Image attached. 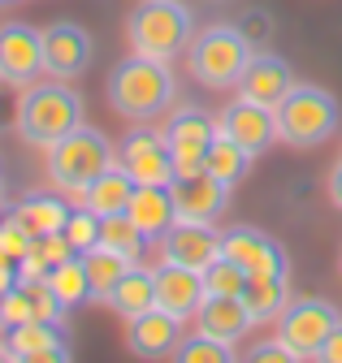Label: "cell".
<instances>
[{"label": "cell", "mask_w": 342, "mask_h": 363, "mask_svg": "<svg viewBox=\"0 0 342 363\" xmlns=\"http://www.w3.org/2000/svg\"><path fill=\"white\" fill-rule=\"evenodd\" d=\"M13 216L22 220V230L31 238H48V234H61L65 230V220H70V208L57 199V195H26Z\"/></svg>", "instance_id": "obj_25"}, {"label": "cell", "mask_w": 342, "mask_h": 363, "mask_svg": "<svg viewBox=\"0 0 342 363\" xmlns=\"http://www.w3.org/2000/svg\"><path fill=\"white\" fill-rule=\"evenodd\" d=\"M44 74V35L26 22H5L0 26V82L9 86H31Z\"/></svg>", "instance_id": "obj_12"}, {"label": "cell", "mask_w": 342, "mask_h": 363, "mask_svg": "<svg viewBox=\"0 0 342 363\" xmlns=\"http://www.w3.org/2000/svg\"><path fill=\"white\" fill-rule=\"evenodd\" d=\"M251 52L255 48L243 39L238 26H208V30H195V39H191L187 69L208 91H230V86H238Z\"/></svg>", "instance_id": "obj_5"}, {"label": "cell", "mask_w": 342, "mask_h": 363, "mask_svg": "<svg viewBox=\"0 0 342 363\" xmlns=\"http://www.w3.org/2000/svg\"><path fill=\"white\" fill-rule=\"evenodd\" d=\"M251 315H247V307H243V298H234V294H208L204 303H199V311H195V329L199 333H208V337H217V342H238L243 333H251Z\"/></svg>", "instance_id": "obj_20"}, {"label": "cell", "mask_w": 342, "mask_h": 363, "mask_svg": "<svg viewBox=\"0 0 342 363\" xmlns=\"http://www.w3.org/2000/svg\"><path fill=\"white\" fill-rule=\"evenodd\" d=\"M0 359H9V325L0 320Z\"/></svg>", "instance_id": "obj_40"}, {"label": "cell", "mask_w": 342, "mask_h": 363, "mask_svg": "<svg viewBox=\"0 0 342 363\" xmlns=\"http://www.w3.org/2000/svg\"><path fill=\"white\" fill-rule=\"evenodd\" d=\"M316 359H321V363H342V320L333 325V333L325 337V346H321Z\"/></svg>", "instance_id": "obj_37"}, {"label": "cell", "mask_w": 342, "mask_h": 363, "mask_svg": "<svg viewBox=\"0 0 342 363\" xmlns=\"http://www.w3.org/2000/svg\"><path fill=\"white\" fill-rule=\"evenodd\" d=\"M174 359L178 363H234V346L208 337V333H195V337H182L178 342Z\"/></svg>", "instance_id": "obj_31"}, {"label": "cell", "mask_w": 342, "mask_h": 363, "mask_svg": "<svg viewBox=\"0 0 342 363\" xmlns=\"http://www.w3.org/2000/svg\"><path fill=\"white\" fill-rule=\"evenodd\" d=\"M338 100L329 96L325 86H312V82H294L286 91V100L277 104V139L286 147H321L329 134L338 130Z\"/></svg>", "instance_id": "obj_6"}, {"label": "cell", "mask_w": 342, "mask_h": 363, "mask_svg": "<svg viewBox=\"0 0 342 363\" xmlns=\"http://www.w3.org/2000/svg\"><path fill=\"white\" fill-rule=\"evenodd\" d=\"M109 164H117V147L109 143L104 130H96L87 121L48 147V177L65 195H82Z\"/></svg>", "instance_id": "obj_4"}, {"label": "cell", "mask_w": 342, "mask_h": 363, "mask_svg": "<svg viewBox=\"0 0 342 363\" xmlns=\"http://www.w3.org/2000/svg\"><path fill=\"white\" fill-rule=\"evenodd\" d=\"M0 320H5L9 329L35 320V303H31V290H26V286H13L5 298H0Z\"/></svg>", "instance_id": "obj_34"}, {"label": "cell", "mask_w": 342, "mask_h": 363, "mask_svg": "<svg viewBox=\"0 0 342 363\" xmlns=\"http://www.w3.org/2000/svg\"><path fill=\"white\" fill-rule=\"evenodd\" d=\"M217 134L234 139L238 147H247L251 156H265L277 143V108L255 104V100H230L217 117Z\"/></svg>", "instance_id": "obj_11"}, {"label": "cell", "mask_w": 342, "mask_h": 363, "mask_svg": "<svg viewBox=\"0 0 342 363\" xmlns=\"http://www.w3.org/2000/svg\"><path fill=\"white\" fill-rule=\"evenodd\" d=\"M338 272H342V255H338Z\"/></svg>", "instance_id": "obj_42"}, {"label": "cell", "mask_w": 342, "mask_h": 363, "mask_svg": "<svg viewBox=\"0 0 342 363\" xmlns=\"http://www.w3.org/2000/svg\"><path fill=\"white\" fill-rule=\"evenodd\" d=\"M221 255V234L212 220H174L160 234V264H182V268H208Z\"/></svg>", "instance_id": "obj_13"}, {"label": "cell", "mask_w": 342, "mask_h": 363, "mask_svg": "<svg viewBox=\"0 0 342 363\" xmlns=\"http://www.w3.org/2000/svg\"><path fill=\"white\" fill-rule=\"evenodd\" d=\"M100 247H109V251H117L121 259H139L143 255V247H148V238L139 234V225L126 216V212H117V216H100Z\"/></svg>", "instance_id": "obj_29"}, {"label": "cell", "mask_w": 342, "mask_h": 363, "mask_svg": "<svg viewBox=\"0 0 342 363\" xmlns=\"http://www.w3.org/2000/svg\"><path fill=\"white\" fill-rule=\"evenodd\" d=\"M0 5H18V0H0Z\"/></svg>", "instance_id": "obj_41"}, {"label": "cell", "mask_w": 342, "mask_h": 363, "mask_svg": "<svg viewBox=\"0 0 342 363\" xmlns=\"http://www.w3.org/2000/svg\"><path fill=\"white\" fill-rule=\"evenodd\" d=\"M243 307H247V315L255 325H277V315L290 307V281H286V272L282 277H247V286H243Z\"/></svg>", "instance_id": "obj_24"}, {"label": "cell", "mask_w": 342, "mask_h": 363, "mask_svg": "<svg viewBox=\"0 0 342 363\" xmlns=\"http://www.w3.org/2000/svg\"><path fill=\"white\" fill-rule=\"evenodd\" d=\"M290 86H294V69H290V61L277 57V52H269V48H255L234 91H238L243 100H255V104L277 108V104L286 100V91H290Z\"/></svg>", "instance_id": "obj_14"}, {"label": "cell", "mask_w": 342, "mask_h": 363, "mask_svg": "<svg viewBox=\"0 0 342 363\" xmlns=\"http://www.w3.org/2000/svg\"><path fill=\"white\" fill-rule=\"evenodd\" d=\"M165 139H169V152H174V177L204 173L208 143L217 139V117H208L199 104H182V108H174V117H169Z\"/></svg>", "instance_id": "obj_9"}, {"label": "cell", "mask_w": 342, "mask_h": 363, "mask_svg": "<svg viewBox=\"0 0 342 363\" xmlns=\"http://www.w3.org/2000/svg\"><path fill=\"white\" fill-rule=\"evenodd\" d=\"M135 186L139 182L126 173L121 164H109L87 191H82L78 199H82V208H92L96 216H117V212H126L131 208V195H135Z\"/></svg>", "instance_id": "obj_23"}, {"label": "cell", "mask_w": 342, "mask_h": 363, "mask_svg": "<svg viewBox=\"0 0 342 363\" xmlns=\"http://www.w3.org/2000/svg\"><path fill=\"white\" fill-rule=\"evenodd\" d=\"M44 281H48V290H53L70 311L92 298V281H87V264H82V255H70V259L53 264Z\"/></svg>", "instance_id": "obj_27"}, {"label": "cell", "mask_w": 342, "mask_h": 363, "mask_svg": "<svg viewBox=\"0 0 342 363\" xmlns=\"http://www.w3.org/2000/svg\"><path fill=\"white\" fill-rule=\"evenodd\" d=\"M121 320H135V315H143V311H152L156 307V268H143L139 259L121 272V281L109 290V298H104Z\"/></svg>", "instance_id": "obj_22"}, {"label": "cell", "mask_w": 342, "mask_h": 363, "mask_svg": "<svg viewBox=\"0 0 342 363\" xmlns=\"http://www.w3.org/2000/svg\"><path fill=\"white\" fill-rule=\"evenodd\" d=\"M13 286H18V264L0 255V298H5V294H9Z\"/></svg>", "instance_id": "obj_39"}, {"label": "cell", "mask_w": 342, "mask_h": 363, "mask_svg": "<svg viewBox=\"0 0 342 363\" xmlns=\"http://www.w3.org/2000/svg\"><path fill=\"white\" fill-rule=\"evenodd\" d=\"M199 277H204V294H234L238 298L243 286H247V268L226 259V255H217L208 268H199Z\"/></svg>", "instance_id": "obj_30"}, {"label": "cell", "mask_w": 342, "mask_h": 363, "mask_svg": "<svg viewBox=\"0 0 342 363\" xmlns=\"http://www.w3.org/2000/svg\"><path fill=\"white\" fill-rule=\"evenodd\" d=\"M39 35H44V74L48 78L74 82V78H82V74L92 69L96 39H92L87 26H78V22H53Z\"/></svg>", "instance_id": "obj_10"}, {"label": "cell", "mask_w": 342, "mask_h": 363, "mask_svg": "<svg viewBox=\"0 0 342 363\" xmlns=\"http://www.w3.org/2000/svg\"><path fill=\"white\" fill-rule=\"evenodd\" d=\"M126 39L131 52L169 65L174 57H187L195 39V13L182 0H139L135 13L126 18Z\"/></svg>", "instance_id": "obj_3"}, {"label": "cell", "mask_w": 342, "mask_h": 363, "mask_svg": "<svg viewBox=\"0 0 342 363\" xmlns=\"http://www.w3.org/2000/svg\"><path fill=\"white\" fill-rule=\"evenodd\" d=\"M174 100H178V82H174V74H169L165 61L131 52L109 74V108L121 121H135V125L156 121V117H165L174 108Z\"/></svg>", "instance_id": "obj_1"}, {"label": "cell", "mask_w": 342, "mask_h": 363, "mask_svg": "<svg viewBox=\"0 0 342 363\" xmlns=\"http://www.w3.org/2000/svg\"><path fill=\"white\" fill-rule=\"evenodd\" d=\"M174 208L178 220H217L230 208V191L226 182H217L212 173H191V177H174Z\"/></svg>", "instance_id": "obj_16"}, {"label": "cell", "mask_w": 342, "mask_h": 363, "mask_svg": "<svg viewBox=\"0 0 342 363\" xmlns=\"http://www.w3.org/2000/svg\"><path fill=\"white\" fill-rule=\"evenodd\" d=\"M247 359H251V363H299V359H294V350H290L282 337H273V342H260V346H251V350H247Z\"/></svg>", "instance_id": "obj_36"}, {"label": "cell", "mask_w": 342, "mask_h": 363, "mask_svg": "<svg viewBox=\"0 0 342 363\" xmlns=\"http://www.w3.org/2000/svg\"><path fill=\"white\" fill-rule=\"evenodd\" d=\"M126 216H131L139 225V234L148 242H160V234L169 230V225L178 220V208H174V191L169 186H135L131 195V208H126Z\"/></svg>", "instance_id": "obj_21"}, {"label": "cell", "mask_w": 342, "mask_h": 363, "mask_svg": "<svg viewBox=\"0 0 342 363\" xmlns=\"http://www.w3.org/2000/svg\"><path fill=\"white\" fill-rule=\"evenodd\" d=\"M82 264H87V281H92V298H109V290L121 281V272L131 268V259H121L117 251H109V247H92V251H82Z\"/></svg>", "instance_id": "obj_28"}, {"label": "cell", "mask_w": 342, "mask_h": 363, "mask_svg": "<svg viewBox=\"0 0 342 363\" xmlns=\"http://www.w3.org/2000/svg\"><path fill=\"white\" fill-rule=\"evenodd\" d=\"M342 320V315L333 311V303L325 298H290V307L277 315V337L294 350V359L304 363V359H316L325 337L333 333V325Z\"/></svg>", "instance_id": "obj_8"}, {"label": "cell", "mask_w": 342, "mask_h": 363, "mask_svg": "<svg viewBox=\"0 0 342 363\" xmlns=\"http://www.w3.org/2000/svg\"><path fill=\"white\" fill-rule=\"evenodd\" d=\"M61 234H65L70 247L82 255V251H92V247L100 242V216H96L92 208H78V212H70V220H65Z\"/></svg>", "instance_id": "obj_32"}, {"label": "cell", "mask_w": 342, "mask_h": 363, "mask_svg": "<svg viewBox=\"0 0 342 363\" xmlns=\"http://www.w3.org/2000/svg\"><path fill=\"white\" fill-rule=\"evenodd\" d=\"M251 152L238 147L234 139H226V134H217V139L208 143V156H204V173H212L217 182H226V186H238V182L251 173Z\"/></svg>", "instance_id": "obj_26"}, {"label": "cell", "mask_w": 342, "mask_h": 363, "mask_svg": "<svg viewBox=\"0 0 342 363\" xmlns=\"http://www.w3.org/2000/svg\"><path fill=\"white\" fill-rule=\"evenodd\" d=\"M238 30H243V39L251 43V48H265L269 35H273V18H269L265 9H247V13L238 18Z\"/></svg>", "instance_id": "obj_35"}, {"label": "cell", "mask_w": 342, "mask_h": 363, "mask_svg": "<svg viewBox=\"0 0 342 363\" xmlns=\"http://www.w3.org/2000/svg\"><path fill=\"white\" fill-rule=\"evenodd\" d=\"M204 277L199 268H182V264H160L156 268V307L178 315V320H195V311L204 303Z\"/></svg>", "instance_id": "obj_17"}, {"label": "cell", "mask_w": 342, "mask_h": 363, "mask_svg": "<svg viewBox=\"0 0 342 363\" xmlns=\"http://www.w3.org/2000/svg\"><path fill=\"white\" fill-rule=\"evenodd\" d=\"M221 255L243 264L247 277H282V272H286V251L269 234L251 230V225H238V230L221 234Z\"/></svg>", "instance_id": "obj_15"}, {"label": "cell", "mask_w": 342, "mask_h": 363, "mask_svg": "<svg viewBox=\"0 0 342 363\" xmlns=\"http://www.w3.org/2000/svg\"><path fill=\"white\" fill-rule=\"evenodd\" d=\"M31 247H35V238H31V234L22 230V220H18V216L9 212L5 220H0V255L18 264V259H22V255L31 251Z\"/></svg>", "instance_id": "obj_33"}, {"label": "cell", "mask_w": 342, "mask_h": 363, "mask_svg": "<svg viewBox=\"0 0 342 363\" xmlns=\"http://www.w3.org/2000/svg\"><path fill=\"white\" fill-rule=\"evenodd\" d=\"M117 164L131 173L139 186H174V152H169L165 130L131 125L126 139L117 143Z\"/></svg>", "instance_id": "obj_7"}, {"label": "cell", "mask_w": 342, "mask_h": 363, "mask_svg": "<svg viewBox=\"0 0 342 363\" xmlns=\"http://www.w3.org/2000/svg\"><path fill=\"white\" fill-rule=\"evenodd\" d=\"M325 191H329V203L342 212V160L329 169V177H325Z\"/></svg>", "instance_id": "obj_38"}, {"label": "cell", "mask_w": 342, "mask_h": 363, "mask_svg": "<svg viewBox=\"0 0 342 363\" xmlns=\"http://www.w3.org/2000/svg\"><path fill=\"white\" fill-rule=\"evenodd\" d=\"M82 121H87V104H82V96H78L65 78L22 86L18 113H13V125H18V134H22V143L48 152L57 139L74 134Z\"/></svg>", "instance_id": "obj_2"}, {"label": "cell", "mask_w": 342, "mask_h": 363, "mask_svg": "<svg viewBox=\"0 0 342 363\" xmlns=\"http://www.w3.org/2000/svg\"><path fill=\"white\" fill-rule=\"evenodd\" d=\"M9 359H22V363H65L70 346L61 337V325L26 320V325L9 329Z\"/></svg>", "instance_id": "obj_19"}, {"label": "cell", "mask_w": 342, "mask_h": 363, "mask_svg": "<svg viewBox=\"0 0 342 363\" xmlns=\"http://www.w3.org/2000/svg\"><path fill=\"white\" fill-rule=\"evenodd\" d=\"M178 342H182V320L169 315V311H160V307L135 315V320H126V346H131L135 354H143V359L174 354Z\"/></svg>", "instance_id": "obj_18"}]
</instances>
